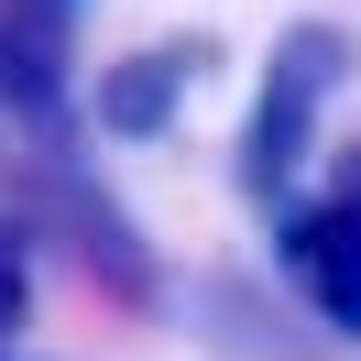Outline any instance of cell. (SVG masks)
<instances>
[{
    "label": "cell",
    "mask_w": 361,
    "mask_h": 361,
    "mask_svg": "<svg viewBox=\"0 0 361 361\" xmlns=\"http://www.w3.org/2000/svg\"><path fill=\"white\" fill-rule=\"evenodd\" d=\"M66 11H77V0H66Z\"/></svg>",
    "instance_id": "cell-5"
},
{
    "label": "cell",
    "mask_w": 361,
    "mask_h": 361,
    "mask_svg": "<svg viewBox=\"0 0 361 361\" xmlns=\"http://www.w3.org/2000/svg\"><path fill=\"white\" fill-rule=\"evenodd\" d=\"M23 317H33V241H23V219L0 208V350L23 339Z\"/></svg>",
    "instance_id": "cell-4"
},
{
    "label": "cell",
    "mask_w": 361,
    "mask_h": 361,
    "mask_svg": "<svg viewBox=\"0 0 361 361\" xmlns=\"http://www.w3.org/2000/svg\"><path fill=\"white\" fill-rule=\"evenodd\" d=\"M219 66V44H132V55H110L99 66V88H88V110H99V132L110 142H154V132H176V110H186V88Z\"/></svg>",
    "instance_id": "cell-3"
},
{
    "label": "cell",
    "mask_w": 361,
    "mask_h": 361,
    "mask_svg": "<svg viewBox=\"0 0 361 361\" xmlns=\"http://www.w3.org/2000/svg\"><path fill=\"white\" fill-rule=\"evenodd\" d=\"M274 263L339 339H361V132L329 142L317 176L274 208Z\"/></svg>",
    "instance_id": "cell-2"
},
{
    "label": "cell",
    "mask_w": 361,
    "mask_h": 361,
    "mask_svg": "<svg viewBox=\"0 0 361 361\" xmlns=\"http://www.w3.org/2000/svg\"><path fill=\"white\" fill-rule=\"evenodd\" d=\"M339 77H350V33H339V23H285V44L263 55V88H252L241 154H230V176H241V197L285 208L295 186L317 176V121H329Z\"/></svg>",
    "instance_id": "cell-1"
}]
</instances>
